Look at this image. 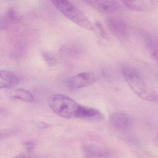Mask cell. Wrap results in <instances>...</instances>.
<instances>
[{
  "label": "cell",
  "mask_w": 158,
  "mask_h": 158,
  "mask_svg": "<svg viewBox=\"0 0 158 158\" xmlns=\"http://www.w3.org/2000/svg\"><path fill=\"white\" fill-rule=\"evenodd\" d=\"M122 73L131 89L140 98L146 101L155 102L158 98L156 91L148 85L139 72L133 67H123Z\"/></svg>",
  "instance_id": "1"
},
{
  "label": "cell",
  "mask_w": 158,
  "mask_h": 158,
  "mask_svg": "<svg viewBox=\"0 0 158 158\" xmlns=\"http://www.w3.org/2000/svg\"><path fill=\"white\" fill-rule=\"evenodd\" d=\"M48 103L55 114L66 119L76 118L80 105L70 97L60 94L51 95L48 98Z\"/></svg>",
  "instance_id": "2"
},
{
  "label": "cell",
  "mask_w": 158,
  "mask_h": 158,
  "mask_svg": "<svg viewBox=\"0 0 158 158\" xmlns=\"http://www.w3.org/2000/svg\"><path fill=\"white\" fill-rule=\"evenodd\" d=\"M55 7L73 23L86 30H92L94 26L89 19L76 6L66 0L52 1Z\"/></svg>",
  "instance_id": "3"
},
{
  "label": "cell",
  "mask_w": 158,
  "mask_h": 158,
  "mask_svg": "<svg viewBox=\"0 0 158 158\" xmlns=\"http://www.w3.org/2000/svg\"><path fill=\"white\" fill-rule=\"evenodd\" d=\"M97 77L92 72L80 73L68 79L67 85L72 90L79 89L91 85L96 83Z\"/></svg>",
  "instance_id": "4"
},
{
  "label": "cell",
  "mask_w": 158,
  "mask_h": 158,
  "mask_svg": "<svg viewBox=\"0 0 158 158\" xmlns=\"http://www.w3.org/2000/svg\"><path fill=\"white\" fill-rule=\"evenodd\" d=\"M109 30L115 37L120 40L127 39L129 34L128 26L125 21L118 18H110L107 20Z\"/></svg>",
  "instance_id": "5"
},
{
  "label": "cell",
  "mask_w": 158,
  "mask_h": 158,
  "mask_svg": "<svg viewBox=\"0 0 158 158\" xmlns=\"http://www.w3.org/2000/svg\"><path fill=\"white\" fill-rule=\"evenodd\" d=\"M110 123L115 130L123 131L127 130L132 125V120L126 114L116 112L110 116Z\"/></svg>",
  "instance_id": "6"
},
{
  "label": "cell",
  "mask_w": 158,
  "mask_h": 158,
  "mask_svg": "<svg viewBox=\"0 0 158 158\" xmlns=\"http://www.w3.org/2000/svg\"><path fill=\"white\" fill-rule=\"evenodd\" d=\"M85 3L93 7L100 12L111 14L115 12L119 9L118 2L115 1H85Z\"/></svg>",
  "instance_id": "7"
},
{
  "label": "cell",
  "mask_w": 158,
  "mask_h": 158,
  "mask_svg": "<svg viewBox=\"0 0 158 158\" xmlns=\"http://www.w3.org/2000/svg\"><path fill=\"white\" fill-rule=\"evenodd\" d=\"M76 118L89 121H99L103 120V115L98 110L88 107L79 105Z\"/></svg>",
  "instance_id": "8"
},
{
  "label": "cell",
  "mask_w": 158,
  "mask_h": 158,
  "mask_svg": "<svg viewBox=\"0 0 158 158\" xmlns=\"http://www.w3.org/2000/svg\"><path fill=\"white\" fill-rule=\"evenodd\" d=\"M83 151L87 158H102L109 154V152L106 149L94 144L84 145Z\"/></svg>",
  "instance_id": "9"
},
{
  "label": "cell",
  "mask_w": 158,
  "mask_h": 158,
  "mask_svg": "<svg viewBox=\"0 0 158 158\" xmlns=\"http://www.w3.org/2000/svg\"><path fill=\"white\" fill-rule=\"evenodd\" d=\"M19 78L9 71L0 70V89L11 88L17 85Z\"/></svg>",
  "instance_id": "10"
},
{
  "label": "cell",
  "mask_w": 158,
  "mask_h": 158,
  "mask_svg": "<svg viewBox=\"0 0 158 158\" xmlns=\"http://www.w3.org/2000/svg\"><path fill=\"white\" fill-rule=\"evenodd\" d=\"M123 2L127 7L139 11L150 10L155 4L152 1H124Z\"/></svg>",
  "instance_id": "11"
},
{
  "label": "cell",
  "mask_w": 158,
  "mask_h": 158,
  "mask_svg": "<svg viewBox=\"0 0 158 158\" xmlns=\"http://www.w3.org/2000/svg\"><path fill=\"white\" fill-rule=\"evenodd\" d=\"M12 98L20 100L25 102H31L34 101V97L30 92L23 88H16L10 92Z\"/></svg>",
  "instance_id": "12"
},
{
  "label": "cell",
  "mask_w": 158,
  "mask_h": 158,
  "mask_svg": "<svg viewBox=\"0 0 158 158\" xmlns=\"http://www.w3.org/2000/svg\"><path fill=\"white\" fill-rule=\"evenodd\" d=\"M147 48L152 58L157 60L158 56V39L157 36L154 35H149L146 40Z\"/></svg>",
  "instance_id": "13"
},
{
  "label": "cell",
  "mask_w": 158,
  "mask_h": 158,
  "mask_svg": "<svg viewBox=\"0 0 158 158\" xmlns=\"http://www.w3.org/2000/svg\"><path fill=\"white\" fill-rule=\"evenodd\" d=\"M18 131L14 128L0 129V139H5L17 135Z\"/></svg>",
  "instance_id": "14"
},
{
  "label": "cell",
  "mask_w": 158,
  "mask_h": 158,
  "mask_svg": "<svg viewBox=\"0 0 158 158\" xmlns=\"http://www.w3.org/2000/svg\"><path fill=\"white\" fill-rule=\"evenodd\" d=\"M7 17L9 21L13 22H17L20 19V16L18 12L13 8L9 10Z\"/></svg>",
  "instance_id": "15"
},
{
  "label": "cell",
  "mask_w": 158,
  "mask_h": 158,
  "mask_svg": "<svg viewBox=\"0 0 158 158\" xmlns=\"http://www.w3.org/2000/svg\"><path fill=\"white\" fill-rule=\"evenodd\" d=\"M35 145V143L32 140L27 141L24 143L25 148L28 153H30L32 152V151L34 149Z\"/></svg>",
  "instance_id": "16"
},
{
  "label": "cell",
  "mask_w": 158,
  "mask_h": 158,
  "mask_svg": "<svg viewBox=\"0 0 158 158\" xmlns=\"http://www.w3.org/2000/svg\"><path fill=\"white\" fill-rule=\"evenodd\" d=\"M8 19L7 17L1 18L0 19V31L5 29L8 25Z\"/></svg>",
  "instance_id": "17"
},
{
  "label": "cell",
  "mask_w": 158,
  "mask_h": 158,
  "mask_svg": "<svg viewBox=\"0 0 158 158\" xmlns=\"http://www.w3.org/2000/svg\"><path fill=\"white\" fill-rule=\"evenodd\" d=\"M35 125L36 127L41 129H45L49 127V125L47 123L42 122H37L35 123Z\"/></svg>",
  "instance_id": "18"
},
{
  "label": "cell",
  "mask_w": 158,
  "mask_h": 158,
  "mask_svg": "<svg viewBox=\"0 0 158 158\" xmlns=\"http://www.w3.org/2000/svg\"><path fill=\"white\" fill-rule=\"evenodd\" d=\"M96 26L98 28V29H100L101 34L102 35V36H104L105 35V32H104V29H103V27H102V25L100 23H98L96 24Z\"/></svg>",
  "instance_id": "19"
},
{
  "label": "cell",
  "mask_w": 158,
  "mask_h": 158,
  "mask_svg": "<svg viewBox=\"0 0 158 158\" xmlns=\"http://www.w3.org/2000/svg\"><path fill=\"white\" fill-rule=\"evenodd\" d=\"M15 158H30L27 155H24V154H21L19 155L17 157H15Z\"/></svg>",
  "instance_id": "20"
}]
</instances>
